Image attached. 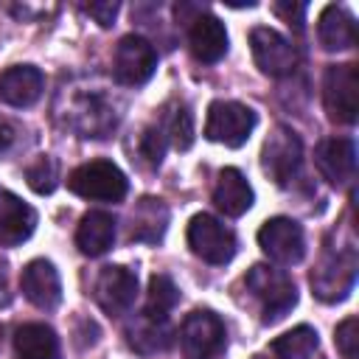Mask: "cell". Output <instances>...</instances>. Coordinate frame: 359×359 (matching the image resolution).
Instances as JSON below:
<instances>
[{"mask_svg":"<svg viewBox=\"0 0 359 359\" xmlns=\"http://www.w3.org/2000/svg\"><path fill=\"white\" fill-rule=\"evenodd\" d=\"M356 280V255L353 250L325 252L317 269L311 272V289L323 303L345 300Z\"/></svg>","mask_w":359,"mask_h":359,"instance_id":"cell-8","label":"cell"},{"mask_svg":"<svg viewBox=\"0 0 359 359\" xmlns=\"http://www.w3.org/2000/svg\"><path fill=\"white\" fill-rule=\"evenodd\" d=\"M323 101L331 121L356 123L359 118V70L353 62L331 65L323 79Z\"/></svg>","mask_w":359,"mask_h":359,"instance_id":"cell-4","label":"cell"},{"mask_svg":"<svg viewBox=\"0 0 359 359\" xmlns=\"http://www.w3.org/2000/svg\"><path fill=\"white\" fill-rule=\"evenodd\" d=\"M140 154L149 160V165H160L165 154V132L163 126H149L140 137Z\"/></svg>","mask_w":359,"mask_h":359,"instance_id":"cell-29","label":"cell"},{"mask_svg":"<svg viewBox=\"0 0 359 359\" xmlns=\"http://www.w3.org/2000/svg\"><path fill=\"white\" fill-rule=\"evenodd\" d=\"M252 188L247 177L238 168H222L216 188H213V202L224 216H244L252 208Z\"/></svg>","mask_w":359,"mask_h":359,"instance_id":"cell-18","label":"cell"},{"mask_svg":"<svg viewBox=\"0 0 359 359\" xmlns=\"http://www.w3.org/2000/svg\"><path fill=\"white\" fill-rule=\"evenodd\" d=\"M67 188L84 199H95V202H121L126 196V177L123 171L109 163V160H90L79 168L70 171L67 177Z\"/></svg>","mask_w":359,"mask_h":359,"instance_id":"cell-2","label":"cell"},{"mask_svg":"<svg viewBox=\"0 0 359 359\" xmlns=\"http://www.w3.org/2000/svg\"><path fill=\"white\" fill-rule=\"evenodd\" d=\"M180 345L185 359H219L227 348L224 323L208 309L191 311L180 328Z\"/></svg>","mask_w":359,"mask_h":359,"instance_id":"cell-3","label":"cell"},{"mask_svg":"<svg viewBox=\"0 0 359 359\" xmlns=\"http://www.w3.org/2000/svg\"><path fill=\"white\" fill-rule=\"evenodd\" d=\"M244 283L252 292V297L261 303V320L266 325L283 320L297 303V289L292 278L283 269H275L269 264H255L247 272Z\"/></svg>","mask_w":359,"mask_h":359,"instance_id":"cell-1","label":"cell"},{"mask_svg":"<svg viewBox=\"0 0 359 359\" xmlns=\"http://www.w3.org/2000/svg\"><path fill=\"white\" fill-rule=\"evenodd\" d=\"M317 36L325 50H348L356 45V22L348 8L325 6L317 17Z\"/></svg>","mask_w":359,"mask_h":359,"instance_id":"cell-19","label":"cell"},{"mask_svg":"<svg viewBox=\"0 0 359 359\" xmlns=\"http://www.w3.org/2000/svg\"><path fill=\"white\" fill-rule=\"evenodd\" d=\"M300 163H303L300 137L289 126H275L261 149V165L269 174V180L278 185H289L297 177Z\"/></svg>","mask_w":359,"mask_h":359,"instance_id":"cell-7","label":"cell"},{"mask_svg":"<svg viewBox=\"0 0 359 359\" xmlns=\"http://www.w3.org/2000/svg\"><path fill=\"white\" fill-rule=\"evenodd\" d=\"M250 48H252V59H255V65L261 67V73H266V76H286V73H292L294 70V65H297V50H294V45L283 36V34H278L275 28H266V25H261V28H252V34H250Z\"/></svg>","mask_w":359,"mask_h":359,"instance_id":"cell-11","label":"cell"},{"mask_svg":"<svg viewBox=\"0 0 359 359\" xmlns=\"http://www.w3.org/2000/svg\"><path fill=\"white\" fill-rule=\"evenodd\" d=\"M42 87H45V76L39 67L34 65H17V67H8L3 76H0V101H6L8 107H31L39 101L42 95Z\"/></svg>","mask_w":359,"mask_h":359,"instance_id":"cell-16","label":"cell"},{"mask_svg":"<svg viewBox=\"0 0 359 359\" xmlns=\"http://www.w3.org/2000/svg\"><path fill=\"white\" fill-rule=\"evenodd\" d=\"M157 70V50L146 36L137 34H126L118 48H115V62H112V73L118 84L126 87H137L146 84Z\"/></svg>","mask_w":359,"mask_h":359,"instance_id":"cell-9","label":"cell"},{"mask_svg":"<svg viewBox=\"0 0 359 359\" xmlns=\"http://www.w3.org/2000/svg\"><path fill=\"white\" fill-rule=\"evenodd\" d=\"M118 0H101V3H87L84 6V11L98 22V25H104V28H109L112 22H115V17H118Z\"/></svg>","mask_w":359,"mask_h":359,"instance_id":"cell-30","label":"cell"},{"mask_svg":"<svg viewBox=\"0 0 359 359\" xmlns=\"http://www.w3.org/2000/svg\"><path fill=\"white\" fill-rule=\"evenodd\" d=\"M126 339L132 345V351L151 356V353H163L171 345V328L168 320L151 317V314H140L135 323H129L126 328Z\"/></svg>","mask_w":359,"mask_h":359,"instance_id":"cell-23","label":"cell"},{"mask_svg":"<svg viewBox=\"0 0 359 359\" xmlns=\"http://www.w3.org/2000/svg\"><path fill=\"white\" fill-rule=\"evenodd\" d=\"M188 45L196 62L202 65H216L227 53V31L224 22L216 20L213 14H199L191 20L188 31Z\"/></svg>","mask_w":359,"mask_h":359,"instance_id":"cell-15","label":"cell"},{"mask_svg":"<svg viewBox=\"0 0 359 359\" xmlns=\"http://www.w3.org/2000/svg\"><path fill=\"white\" fill-rule=\"evenodd\" d=\"M258 244L264 250V255L275 264H300L303 255H306V236H303V227L294 222V219H286V216H275V219H266L258 230Z\"/></svg>","mask_w":359,"mask_h":359,"instance_id":"cell-10","label":"cell"},{"mask_svg":"<svg viewBox=\"0 0 359 359\" xmlns=\"http://www.w3.org/2000/svg\"><path fill=\"white\" fill-rule=\"evenodd\" d=\"M163 132L171 135V140L180 151L191 149V143H194V115H191V109L185 104H177L174 112H168Z\"/></svg>","mask_w":359,"mask_h":359,"instance_id":"cell-26","label":"cell"},{"mask_svg":"<svg viewBox=\"0 0 359 359\" xmlns=\"http://www.w3.org/2000/svg\"><path fill=\"white\" fill-rule=\"evenodd\" d=\"M115 241V216L107 210H90L81 216L79 227H76V247L95 258L104 255Z\"/></svg>","mask_w":359,"mask_h":359,"instance_id":"cell-20","label":"cell"},{"mask_svg":"<svg viewBox=\"0 0 359 359\" xmlns=\"http://www.w3.org/2000/svg\"><path fill=\"white\" fill-rule=\"evenodd\" d=\"M320 339H317V331L311 325H297L286 334H280L269 351L278 356V359H311L314 351H317Z\"/></svg>","mask_w":359,"mask_h":359,"instance_id":"cell-24","label":"cell"},{"mask_svg":"<svg viewBox=\"0 0 359 359\" xmlns=\"http://www.w3.org/2000/svg\"><path fill=\"white\" fill-rule=\"evenodd\" d=\"M177 303H180V289H177V283H174L168 275H151L143 314L168 320V311H171Z\"/></svg>","mask_w":359,"mask_h":359,"instance_id":"cell-25","label":"cell"},{"mask_svg":"<svg viewBox=\"0 0 359 359\" xmlns=\"http://www.w3.org/2000/svg\"><path fill=\"white\" fill-rule=\"evenodd\" d=\"M339 353L345 359H359V320L356 317H345L337 325V337H334Z\"/></svg>","mask_w":359,"mask_h":359,"instance_id":"cell-28","label":"cell"},{"mask_svg":"<svg viewBox=\"0 0 359 359\" xmlns=\"http://www.w3.org/2000/svg\"><path fill=\"white\" fill-rule=\"evenodd\" d=\"M137 297V275L126 266H104L95 278V300L109 314H126Z\"/></svg>","mask_w":359,"mask_h":359,"instance_id":"cell-12","label":"cell"},{"mask_svg":"<svg viewBox=\"0 0 359 359\" xmlns=\"http://www.w3.org/2000/svg\"><path fill=\"white\" fill-rule=\"evenodd\" d=\"M25 180L31 185V191L36 194H50L56 188V180H59V165L53 157H39L36 163L28 165L25 171Z\"/></svg>","mask_w":359,"mask_h":359,"instance_id":"cell-27","label":"cell"},{"mask_svg":"<svg viewBox=\"0 0 359 359\" xmlns=\"http://www.w3.org/2000/svg\"><path fill=\"white\" fill-rule=\"evenodd\" d=\"M255 129V112L238 101H213L208 107L205 137L227 149H238L250 140Z\"/></svg>","mask_w":359,"mask_h":359,"instance_id":"cell-5","label":"cell"},{"mask_svg":"<svg viewBox=\"0 0 359 359\" xmlns=\"http://www.w3.org/2000/svg\"><path fill=\"white\" fill-rule=\"evenodd\" d=\"M275 14H278L280 20H286L289 25L294 22V28H303V20H306V3H292V0L275 3Z\"/></svg>","mask_w":359,"mask_h":359,"instance_id":"cell-31","label":"cell"},{"mask_svg":"<svg viewBox=\"0 0 359 359\" xmlns=\"http://www.w3.org/2000/svg\"><path fill=\"white\" fill-rule=\"evenodd\" d=\"M0 351H3V325H0Z\"/></svg>","mask_w":359,"mask_h":359,"instance_id":"cell-34","label":"cell"},{"mask_svg":"<svg viewBox=\"0 0 359 359\" xmlns=\"http://www.w3.org/2000/svg\"><path fill=\"white\" fill-rule=\"evenodd\" d=\"M17 359H59V337L45 323H25L14 334Z\"/></svg>","mask_w":359,"mask_h":359,"instance_id":"cell-22","label":"cell"},{"mask_svg":"<svg viewBox=\"0 0 359 359\" xmlns=\"http://www.w3.org/2000/svg\"><path fill=\"white\" fill-rule=\"evenodd\" d=\"M314 163L331 185H345L356 171V146L351 137H328L317 146Z\"/></svg>","mask_w":359,"mask_h":359,"instance_id":"cell-14","label":"cell"},{"mask_svg":"<svg viewBox=\"0 0 359 359\" xmlns=\"http://www.w3.org/2000/svg\"><path fill=\"white\" fill-rule=\"evenodd\" d=\"M36 227V210L14 194H0V244L17 247Z\"/></svg>","mask_w":359,"mask_h":359,"instance_id":"cell-17","label":"cell"},{"mask_svg":"<svg viewBox=\"0 0 359 359\" xmlns=\"http://www.w3.org/2000/svg\"><path fill=\"white\" fill-rule=\"evenodd\" d=\"M20 289L25 294V300L42 311H53L62 303V280L59 272L50 261L36 258L31 264H25L22 275H20Z\"/></svg>","mask_w":359,"mask_h":359,"instance_id":"cell-13","label":"cell"},{"mask_svg":"<svg viewBox=\"0 0 359 359\" xmlns=\"http://www.w3.org/2000/svg\"><path fill=\"white\" fill-rule=\"evenodd\" d=\"M11 303V286H8V266L6 261H0V309H6Z\"/></svg>","mask_w":359,"mask_h":359,"instance_id":"cell-32","label":"cell"},{"mask_svg":"<svg viewBox=\"0 0 359 359\" xmlns=\"http://www.w3.org/2000/svg\"><path fill=\"white\" fill-rule=\"evenodd\" d=\"M14 140H17L14 126H11V123H6V121H0V154H3V151H8Z\"/></svg>","mask_w":359,"mask_h":359,"instance_id":"cell-33","label":"cell"},{"mask_svg":"<svg viewBox=\"0 0 359 359\" xmlns=\"http://www.w3.org/2000/svg\"><path fill=\"white\" fill-rule=\"evenodd\" d=\"M168 227V208L157 196H143L132 210V241L157 244Z\"/></svg>","mask_w":359,"mask_h":359,"instance_id":"cell-21","label":"cell"},{"mask_svg":"<svg viewBox=\"0 0 359 359\" xmlns=\"http://www.w3.org/2000/svg\"><path fill=\"white\" fill-rule=\"evenodd\" d=\"M188 247L208 264H227L236 255V233L210 213H196L188 222Z\"/></svg>","mask_w":359,"mask_h":359,"instance_id":"cell-6","label":"cell"}]
</instances>
